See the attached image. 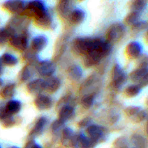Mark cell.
<instances>
[{
	"label": "cell",
	"mask_w": 148,
	"mask_h": 148,
	"mask_svg": "<svg viewBox=\"0 0 148 148\" xmlns=\"http://www.w3.org/2000/svg\"><path fill=\"white\" fill-rule=\"evenodd\" d=\"M112 49L111 44L100 38H96L93 46L85 56H84L83 64L87 68L95 66L101 61L110 54Z\"/></svg>",
	"instance_id": "6da1fadb"
},
{
	"label": "cell",
	"mask_w": 148,
	"mask_h": 148,
	"mask_svg": "<svg viewBox=\"0 0 148 148\" xmlns=\"http://www.w3.org/2000/svg\"><path fill=\"white\" fill-rule=\"evenodd\" d=\"M96 38L77 37L72 40L71 47L74 53L78 56H85L90 51Z\"/></svg>",
	"instance_id": "7a4b0ae2"
},
{
	"label": "cell",
	"mask_w": 148,
	"mask_h": 148,
	"mask_svg": "<svg viewBox=\"0 0 148 148\" xmlns=\"http://www.w3.org/2000/svg\"><path fill=\"white\" fill-rule=\"evenodd\" d=\"M48 9L44 1L40 0H34L27 2L24 13L28 17H33L34 20L41 17L47 12Z\"/></svg>",
	"instance_id": "3957f363"
},
{
	"label": "cell",
	"mask_w": 148,
	"mask_h": 148,
	"mask_svg": "<svg viewBox=\"0 0 148 148\" xmlns=\"http://www.w3.org/2000/svg\"><path fill=\"white\" fill-rule=\"evenodd\" d=\"M85 132L87 137L95 144L106 141L108 134V130L105 127L97 124H90L87 127Z\"/></svg>",
	"instance_id": "277c9868"
},
{
	"label": "cell",
	"mask_w": 148,
	"mask_h": 148,
	"mask_svg": "<svg viewBox=\"0 0 148 148\" xmlns=\"http://www.w3.org/2000/svg\"><path fill=\"white\" fill-rule=\"evenodd\" d=\"M125 34V26L120 23H113L107 29L106 33V41L110 44L120 41Z\"/></svg>",
	"instance_id": "5b68a950"
},
{
	"label": "cell",
	"mask_w": 148,
	"mask_h": 148,
	"mask_svg": "<svg viewBox=\"0 0 148 148\" xmlns=\"http://www.w3.org/2000/svg\"><path fill=\"white\" fill-rule=\"evenodd\" d=\"M35 69L40 76L49 77L55 73L56 66L55 63L50 60L38 61L35 66Z\"/></svg>",
	"instance_id": "8992f818"
},
{
	"label": "cell",
	"mask_w": 148,
	"mask_h": 148,
	"mask_svg": "<svg viewBox=\"0 0 148 148\" xmlns=\"http://www.w3.org/2000/svg\"><path fill=\"white\" fill-rule=\"evenodd\" d=\"M124 113L130 120L134 123H140L147 118V112L140 106H128L124 109Z\"/></svg>",
	"instance_id": "52a82bcc"
},
{
	"label": "cell",
	"mask_w": 148,
	"mask_h": 148,
	"mask_svg": "<svg viewBox=\"0 0 148 148\" xmlns=\"http://www.w3.org/2000/svg\"><path fill=\"white\" fill-rule=\"evenodd\" d=\"M127 75L119 64H116L111 71V80L113 85L116 89H120L126 83Z\"/></svg>",
	"instance_id": "ba28073f"
},
{
	"label": "cell",
	"mask_w": 148,
	"mask_h": 148,
	"mask_svg": "<svg viewBox=\"0 0 148 148\" xmlns=\"http://www.w3.org/2000/svg\"><path fill=\"white\" fill-rule=\"evenodd\" d=\"M130 78L141 88H145L148 84V68H137L130 74Z\"/></svg>",
	"instance_id": "9c48e42d"
},
{
	"label": "cell",
	"mask_w": 148,
	"mask_h": 148,
	"mask_svg": "<svg viewBox=\"0 0 148 148\" xmlns=\"http://www.w3.org/2000/svg\"><path fill=\"white\" fill-rule=\"evenodd\" d=\"M10 44L15 50L24 52L28 46V38L27 33H18L13 35L9 40Z\"/></svg>",
	"instance_id": "30bf717a"
},
{
	"label": "cell",
	"mask_w": 148,
	"mask_h": 148,
	"mask_svg": "<svg viewBox=\"0 0 148 148\" xmlns=\"http://www.w3.org/2000/svg\"><path fill=\"white\" fill-rule=\"evenodd\" d=\"M26 4L27 2L25 1H20V0H9L3 3L2 7L8 11L16 15L24 13L25 10Z\"/></svg>",
	"instance_id": "8fae6325"
},
{
	"label": "cell",
	"mask_w": 148,
	"mask_h": 148,
	"mask_svg": "<svg viewBox=\"0 0 148 148\" xmlns=\"http://www.w3.org/2000/svg\"><path fill=\"white\" fill-rule=\"evenodd\" d=\"M96 145L85 134L79 133L74 135L70 146H72V148H95Z\"/></svg>",
	"instance_id": "7c38bea8"
},
{
	"label": "cell",
	"mask_w": 148,
	"mask_h": 148,
	"mask_svg": "<svg viewBox=\"0 0 148 148\" xmlns=\"http://www.w3.org/2000/svg\"><path fill=\"white\" fill-rule=\"evenodd\" d=\"M28 20L27 19L25 18L24 17H20L17 15L15 17H13L9 22L7 27L11 29L14 34H16L17 31H21L20 33H26V28H27Z\"/></svg>",
	"instance_id": "4fadbf2b"
},
{
	"label": "cell",
	"mask_w": 148,
	"mask_h": 148,
	"mask_svg": "<svg viewBox=\"0 0 148 148\" xmlns=\"http://www.w3.org/2000/svg\"><path fill=\"white\" fill-rule=\"evenodd\" d=\"M143 51V47L140 42L131 41L127 45L125 49V53L130 59H138Z\"/></svg>",
	"instance_id": "5bb4252c"
},
{
	"label": "cell",
	"mask_w": 148,
	"mask_h": 148,
	"mask_svg": "<svg viewBox=\"0 0 148 148\" xmlns=\"http://www.w3.org/2000/svg\"><path fill=\"white\" fill-rule=\"evenodd\" d=\"M47 124L48 119L46 116L39 117V118L36 120L34 125H33V128H32L31 130L30 131L29 137H30L31 139L33 140L34 137L41 135V134H43V131H44Z\"/></svg>",
	"instance_id": "9a60e30c"
},
{
	"label": "cell",
	"mask_w": 148,
	"mask_h": 148,
	"mask_svg": "<svg viewBox=\"0 0 148 148\" xmlns=\"http://www.w3.org/2000/svg\"><path fill=\"white\" fill-rule=\"evenodd\" d=\"M73 10V2L69 0H61L56 4V11L62 18H67Z\"/></svg>",
	"instance_id": "2e32d148"
},
{
	"label": "cell",
	"mask_w": 148,
	"mask_h": 148,
	"mask_svg": "<svg viewBox=\"0 0 148 148\" xmlns=\"http://www.w3.org/2000/svg\"><path fill=\"white\" fill-rule=\"evenodd\" d=\"M27 91L29 94L33 95H40L43 91L45 90L44 79H36L28 82L26 87Z\"/></svg>",
	"instance_id": "e0dca14e"
},
{
	"label": "cell",
	"mask_w": 148,
	"mask_h": 148,
	"mask_svg": "<svg viewBox=\"0 0 148 148\" xmlns=\"http://www.w3.org/2000/svg\"><path fill=\"white\" fill-rule=\"evenodd\" d=\"M48 44V38L45 36H36L32 38L30 42V50L38 53L43 51Z\"/></svg>",
	"instance_id": "ac0fdd59"
},
{
	"label": "cell",
	"mask_w": 148,
	"mask_h": 148,
	"mask_svg": "<svg viewBox=\"0 0 148 148\" xmlns=\"http://www.w3.org/2000/svg\"><path fill=\"white\" fill-rule=\"evenodd\" d=\"M52 100L50 97L45 95H38L34 100V106L38 111H47L52 106Z\"/></svg>",
	"instance_id": "d6986e66"
},
{
	"label": "cell",
	"mask_w": 148,
	"mask_h": 148,
	"mask_svg": "<svg viewBox=\"0 0 148 148\" xmlns=\"http://www.w3.org/2000/svg\"><path fill=\"white\" fill-rule=\"evenodd\" d=\"M75 114V108L72 105H64L59 108L58 111V119L62 122L69 121Z\"/></svg>",
	"instance_id": "ffe728a7"
},
{
	"label": "cell",
	"mask_w": 148,
	"mask_h": 148,
	"mask_svg": "<svg viewBox=\"0 0 148 148\" xmlns=\"http://www.w3.org/2000/svg\"><path fill=\"white\" fill-rule=\"evenodd\" d=\"M45 90L49 93L57 92L61 86V81L57 77L51 76L44 80Z\"/></svg>",
	"instance_id": "44dd1931"
},
{
	"label": "cell",
	"mask_w": 148,
	"mask_h": 148,
	"mask_svg": "<svg viewBox=\"0 0 148 148\" xmlns=\"http://www.w3.org/2000/svg\"><path fill=\"white\" fill-rule=\"evenodd\" d=\"M34 20L36 25L38 27L44 29V30L50 29L53 25V18H52L51 14L49 12V11L45 13L44 14H43L41 17H38Z\"/></svg>",
	"instance_id": "7402d4cb"
},
{
	"label": "cell",
	"mask_w": 148,
	"mask_h": 148,
	"mask_svg": "<svg viewBox=\"0 0 148 148\" xmlns=\"http://www.w3.org/2000/svg\"><path fill=\"white\" fill-rule=\"evenodd\" d=\"M83 75L82 69L77 64H72L67 69V76L72 81H78Z\"/></svg>",
	"instance_id": "603a6c76"
},
{
	"label": "cell",
	"mask_w": 148,
	"mask_h": 148,
	"mask_svg": "<svg viewBox=\"0 0 148 148\" xmlns=\"http://www.w3.org/2000/svg\"><path fill=\"white\" fill-rule=\"evenodd\" d=\"M22 108V103L17 100H10L6 103L4 109L10 115L13 116L18 114Z\"/></svg>",
	"instance_id": "cb8c5ba5"
},
{
	"label": "cell",
	"mask_w": 148,
	"mask_h": 148,
	"mask_svg": "<svg viewBox=\"0 0 148 148\" xmlns=\"http://www.w3.org/2000/svg\"><path fill=\"white\" fill-rule=\"evenodd\" d=\"M69 21L74 25H79L85 19V13L82 9L76 8L72 11L69 16Z\"/></svg>",
	"instance_id": "d4e9b609"
},
{
	"label": "cell",
	"mask_w": 148,
	"mask_h": 148,
	"mask_svg": "<svg viewBox=\"0 0 148 148\" xmlns=\"http://www.w3.org/2000/svg\"><path fill=\"white\" fill-rule=\"evenodd\" d=\"M0 122L4 128H10L15 124V119L13 116L7 114L2 108L0 109Z\"/></svg>",
	"instance_id": "484cf974"
},
{
	"label": "cell",
	"mask_w": 148,
	"mask_h": 148,
	"mask_svg": "<svg viewBox=\"0 0 148 148\" xmlns=\"http://www.w3.org/2000/svg\"><path fill=\"white\" fill-rule=\"evenodd\" d=\"M75 133L74 131L69 127H64L62 130L61 132V142L62 144L65 147H69L70 146L71 141L73 138Z\"/></svg>",
	"instance_id": "4316f807"
},
{
	"label": "cell",
	"mask_w": 148,
	"mask_h": 148,
	"mask_svg": "<svg viewBox=\"0 0 148 148\" xmlns=\"http://www.w3.org/2000/svg\"><path fill=\"white\" fill-rule=\"evenodd\" d=\"M15 84L9 83L0 90V96L4 99H10L15 94Z\"/></svg>",
	"instance_id": "83f0119b"
},
{
	"label": "cell",
	"mask_w": 148,
	"mask_h": 148,
	"mask_svg": "<svg viewBox=\"0 0 148 148\" xmlns=\"http://www.w3.org/2000/svg\"><path fill=\"white\" fill-rule=\"evenodd\" d=\"M1 64L7 66H14L18 63V59L14 55L9 53H5L0 57Z\"/></svg>",
	"instance_id": "f1b7e54d"
},
{
	"label": "cell",
	"mask_w": 148,
	"mask_h": 148,
	"mask_svg": "<svg viewBox=\"0 0 148 148\" xmlns=\"http://www.w3.org/2000/svg\"><path fill=\"white\" fill-rule=\"evenodd\" d=\"M147 1L146 0H134L130 2V9L131 12L141 13L146 9Z\"/></svg>",
	"instance_id": "f546056e"
},
{
	"label": "cell",
	"mask_w": 148,
	"mask_h": 148,
	"mask_svg": "<svg viewBox=\"0 0 148 148\" xmlns=\"http://www.w3.org/2000/svg\"><path fill=\"white\" fill-rule=\"evenodd\" d=\"M33 67L32 64H26L19 73V79L22 82L27 81L33 75Z\"/></svg>",
	"instance_id": "4dcf8cb0"
},
{
	"label": "cell",
	"mask_w": 148,
	"mask_h": 148,
	"mask_svg": "<svg viewBox=\"0 0 148 148\" xmlns=\"http://www.w3.org/2000/svg\"><path fill=\"white\" fill-rule=\"evenodd\" d=\"M131 143L134 148H146L147 141L143 135L140 134H134L131 137Z\"/></svg>",
	"instance_id": "1f68e13d"
},
{
	"label": "cell",
	"mask_w": 148,
	"mask_h": 148,
	"mask_svg": "<svg viewBox=\"0 0 148 148\" xmlns=\"http://www.w3.org/2000/svg\"><path fill=\"white\" fill-rule=\"evenodd\" d=\"M13 35H14V32L8 27L0 28V46L8 42Z\"/></svg>",
	"instance_id": "d6a6232c"
},
{
	"label": "cell",
	"mask_w": 148,
	"mask_h": 148,
	"mask_svg": "<svg viewBox=\"0 0 148 148\" xmlns=\"http://www.w3.org/2000/svg\"><path fill=\"white\" fill-rule=\"evenodd\" d=\"M23 58L25 62L27 63V64H36L38 62V56L36 53L33 52L30 49H27L24 51L23 54Z\"/></svg>",
	"instance_id": "836d02e7"
},
{
	"label": "cell",
	"mask_w": 148,
	"mask_h": 148,
	"mask_svg": "<svg viewBox=\"0 0 148 148\" xmlns=\"http://www.w3.org/2000/svg\"><path fill=\"white\" fill-rule=\"evenodd\" d=\"M95 95L94 93L87 94L85 95L81 99V106L84 109H89L92 106L95 101Z\"/></svg>",
	"instance_id": "e575fe53"
},
{
	"label": "cell",
	"mask_w": 148,
	"mask_h": 148,
	"mask_svg": "<svg viewBox=\"0 0 148 148\" xmlns=\"http://www.w3.org/2000/svg\"><path fill=\"white\" fill-rule=\"evenodd\" d=\"M140 13L135 12H130L124 17V22L126 25L130 26H133L134 24L140 21Z\"/></svg>",
	"instance_id": "d590c367"
},
{
	"label": "cell",
	"mask_w": 148,
	"mask_h": 148,
	"mask_svg": "<svg viewBox=\"0 0 148 148\" xmlns=\"http://www.w3.org/2000/svg\"><path fill=\"white\" fill-rule=\"evenodd\" d=\"M141 90L142 88L137 85H129L124 90V95L127 98H134L140 93Z\"/></svg>",
	"instance_id": "8d00e7d4"
},
{
	"label": "cell",
	"mask_w": 148,
	"mask_h": 148,
	"mask_svg": "<svg viewBox=\"0 0 148 148\" xmlns=\"http://www.w3.org/2000/svg\"><path fill=\"white\" fill-rule=\"evenodd\" d=\"M132 31L134 34H138V33H142V32L145 31V30H147V21H139L137 22L136 24H134V25L132 26Z\"/></svg>",
	"instance_id": "74e56055"
},
{
	"label": "cell",
	"mask_w": 148,
	"mask_h": 148,
	"mask_svg": "<svg viewBox=\"0 0 148 148\" xmlns=\"http://www.w3.org/2000/svg\"><path fill=\"white\" fill-rule=\"evenodd\" d=\"M114 146L115 148H130V142L124 137H120L116 139L114 142Z\"/></svg>",
	"instance_id": "f35d334b"
},
{
	"label": "cell",
	"mask_w": 148,
	"mask_h": 148,
	"mask_svg": "<svg viewBox=\"0 0 148 148\" xmlns=\"http://www.w3.org/2000/svg\"><path fill=\"white\" fill-rule=\"evenodd\" d=\"M65 123L62 122L60 120L56 119L54 120L53 122L51 124V131L52 132V133L53 134H56V133H58L59 132L62 131L64 129V127Z\"/></svg>",
	"instance_id": "ab89813d"
},
{
	"label": "cell",
	"mask_w": 148,
	"mask_h": 148,
	"mask_svg": "<svg viewBox=\"0 0 148 148\" xmlns=\"http://www.w3.org/2000/svg\"><path fill=\"white\" fill-rule=\"evenodd\" d=\"M90 123H91V119L88 117H86L85 119H82V120L79 121L78 123V127L79 128H85V127H88L90 125Z\"/></svg>",
	"instance_id": "60d3db41"
},
{
	"label": "cell",
	"mask_w": 148,
	"mask_h": 148,
	"mask_svg": "<svg viewBox=\"0 0 148 148\" xmlns=\"http://www.w3.org/2000/svg\"><path fill=\"white\" fill-rule=\"evenodd\" d=\"M25 148H43L39 144H38L34 140L31 139V140H28L27 143H26L25 145Z\"/></svg>",
	"instance_id": "b9f144b4"
},
{
	"label": "cell",
	"mask_w": 148,
	"mask_h": 148,
	"mask_svg": "<svg viewBox=\"0 0 148 148\" xmlns=\"http://www.w3.org/2000/svg\"><path fill=\"white\" fill-rule=\"evenodd\" d=\"M3 72V69H2V64H1V62H0V75L2 74Z\"/></svg>",
	"instance_id": "7bdbcfd3"
},
{
	"label": "cell",
	"mask_w": 148,
	"mask_h": 148,
	"mask_svg": "<svg viewBox=\"0 0 148 148\" xmlns=\"http://www.w3.org/2000/svg\"><path fill=\"white\" fill-rule=\"evenodd\" d=\"M2 84H3V82H2V79H1V78H0V87L1 86V85H2Z\"/></svg>",
	"instance_id": "ee69618b"
},
{
	"label": "cell",
	"mask_w": 148,
	"mask_h": 148,
	"mask_svg": "<svg viewBox=\"0 0 148 148\" xmlns=\"http://www.w3.org/2000/svg\"><path fill=\"white\" fill-rule=\"evenodd\" d=\"M10 148H19V147H15V146H12V147H11Z\"/></svg>",
	"instance_id": "f6af8a7d"
},
{
	"label": "cell",
	"mask_w": 148,
	"mask_h": 148,
	"mask_svg": "<svg viewBox=\"0 0 148 148\" xmlns=\"http://www.w3.org/2000/svg\"><path fill=\"white\" fill-rule=\"evenodd\" d=\"M0 148H1V146H0Z\"/></svg>",
	"instance_id": "bcb514c9"
}]
</instances>
